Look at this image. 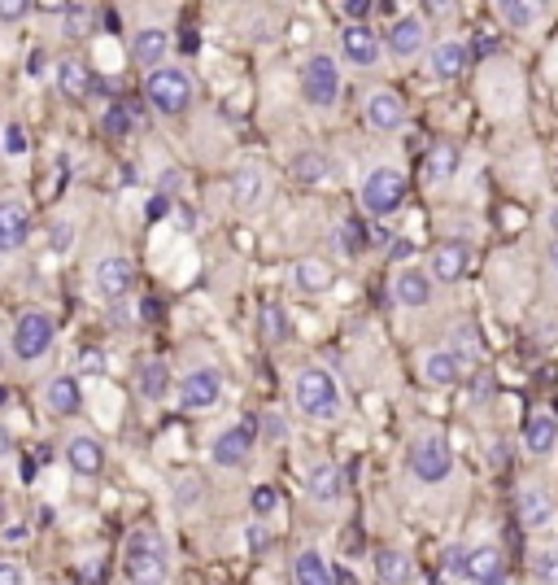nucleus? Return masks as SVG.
I'll list each match as a JSON object with an SVG mask.
<instances>
[{"instance_id": "obj_31", "label": "nucleus", "mask_w": 558, "mask_h": 585, "mask_svg": "<svg viewBox=\"0 0 558 585\" xmlns=\"http://www.w3.org/2000/svg\"><path fill=\"white\" fill-rule=\"evenodd\" d=\"M58 83H62V92H66V96H87L92 74H87V66H83L79 58H66V62L58 66Z\"/></svg>"}, {"instance_id": "obj_52", "label": "nucleus", "mask_w": 558, "mask_h": 585, "mask_svg": "<svg viewBox=\"0 0 558 585\" xmlns=\"http://www.w3.org/2000/svg\"><path fill=\"white\" fill-rule=\"evenodd\" d=\"M550 258H555V271H558V236H555V249H550Z\"/></svg>"}, {"instance_id": "obj_2", "label": "nucleus", "mask_w": 558, "mask_h": 585, "mask_svg": "<svg viewBox=\"0 0 558 585\" xmlns=\"http://www.w3.org/2000/svg\"><path fill=\"white\" fill-rule=\"evenodd\" d=\"M123 573L132 585H166L170 582V551L157 528H136L123 551Z\"/></svg>"}, {"instance_id": "obj_38", "label": "nucleus", "mask_w": 558, "mask_h": 585, "mask_svg": "<svg viewBox=\"0 0 558 585\" xmlns=\"http://www.w3.org/2000/svg\"><path fill=\"white\" fill-rule=\"evenodd\" d=\"M454 166H458V153L454 148H436L432 162H427V175L432 179H445V175H454Z\"/></svg>"}, {"instance_id": "obj_12", "label": "nucleus", "mask_w": 558, "mask_h": 585, "mask_svg": "<svg viewBox=\"0 0 558 585\" xmlns=\"http://www.w3.org/2000/svg\"><path fill=\"white\" fill-rule=\"evenodd\" d=\"M231 202H236V211H245V215L262 211V202H267V171H262L258 162L236 166V175H231Z\"/></svg>"}, {"instance_id": "obj_29", "label": "nucleus", "mask_w": 558, "mask_h": 585, "mask_svg": "<svg viewBox=\"0 0 558 585\" xmlns=\"http://www.w3.org/2000/svg\"><path fill=\"white\" fill-rule=\"evenodd\" d=\"M292 285L301 292H328L332 289V267L319 263V258H301V263L292 267Z\"/></svg>"}, {"instance_id": "obj_34", "label": "nucleus", "mask_w": 558, "mask_h": 585, "mask_svg": "<svg viewBox=\"0 0 558 585\" xmlns=\"http://www.w3.org/2000/svg\"><path fill=\"white\" fill-rule=\"evenodd\" d=\"M262 337L267 341H283L288 337V315L279 301H262Z\"/></svg>"}, {"instance_id": "obj_23", "label": "nucleus", "mask_w": 558, "mask_h": 585, "mask_svg": "<svg viewBox=\"0 0 558 585\" xmlns=\"http://www.w3.org/2000/svg\"><path fill=\"white\" fill-rule=\"evenodd\" d=\"M550 520H555V499L546 490H537V485L519 490V524L524 528H546Z\"/></svg>"}, {"instance_id": "obj_18", "label": "nucleus", "mask_w": 558, "mask_h": 585, "mask_svg": "<svg viewBox=\"0 0 558 585\" xmlns=\"http://www.w3.org/2000/svg\"><path fill=\"white\" fill-rule=\"evenodd\" d=\"M132 58H136L140 66H148V71L166 66V58H170V35H166L162 27H140L136 40H132Z\"/></svg>"}, {"instance_id": "obj_50", "label": "nucleus", "mask_w": 558, "mask_h": 585, "mask_svg": "<svg viewBox=\"0 0 558 585\" xmlns=\"http://www.w3.org/2000/svg\"><path fill=\"white\" fill-rule=\"evenodd\" d=\"M179 184H184V175H179V171H166V175H162V188H179Z\"/></svg>"}, {"instance_id": "obj_45", "label": "nucleus", "mask_w": 558, "mask_h": 585, "mask_svg": "<svg viewBox=\"0 0 558 585\" xmlns=\"http://www.w3.org/2000/svg\"><path fill=\"white\" fill-rule=\"evenodd\" d=\"M79 367H83L87 376H101V371H105V355H101V350H83V355H79Z\"/></svg>"}, {"instance_id": "obj_6", "label": "nucleus", "mask_w": 558, "mask_h": 585, "mask_svg": "<svg viewBox=\"0 0 558 585\" xmlns=\"http://www.w3.org/2000/svg\"><path fill=\"white\" fill-rule=\"evenodd\" d=\"M411 468H415V476L423 485H441L450 476V468H454L450 441L441 438V433H418L411 441Z\"/></svg>"}, {"instance_id": "obj_41", "label": "nucleus", "mask_w": 558, "mask_h": 585, "mask_svg": "<svg viewBox=\"0 0 558 585\" xmlns=\"http://www.w3.org/2000/svg\"><path fill=\"white\" fill-rule=\"evenodd\" d=\"M4 153H9V157L27 153V132H22L18 123H9V127H4Z\"/></svg>"}, {"instance_id": "obj_26", "label": "nucleus", "mask_w": 558, "mask_h": 585, "mask_svg": "<svg viewBox=\"0 0 558 585\" xmlns=\"http://www.w3.org/2000/svg\"><path fill=\"white\" fill-rule=\"evenodd\" d=\"M292 582L297 585H337L332 582V564L310 546V551H301L297 560H292Z\"/></svg>"}, {"instance_id": "obj_40", "label": "nucleus", "mask_w": 558, "mask_h": 585, "mask_svg": "<svg viewBox=\"0 0 558 585\" xmlns=\"http://www.w3.org/2000/svg\"><path fill=\"white\" fill-rule=\"evenodd\" d=\"M62 18H66V27H62L66 35H83V31H87V9H83V4H66Z\"/></svg>"}, {"instance_id": "obj_24", "label": "nucleus", "mask_w": 558, "mask_h": 585, "mask_svg": "<svg viewBox=\"0 0 558 585\" xmlns=\"http://www.w3.org/2000/svg\"><path fill=\"white\" fill-rule=\"evenodd\" d=\"M341 490H345L341 468H332V463H314V468H310L306 494H310L314 503H337V499H341Z\"/></svg>"}, {"instance_id": "obj_21", "label": "nucleus", "mask_w": 558, "mask_h": 585, "mask_svg": "<svg viewBox=\"0 0 558 585\" xmlns=\"http://www.w3.org/2000/svg\"><path fill=\"white\" fill-rule=\"evenodd\" d=\"M467 62H472V49H467V44H458V40L436 44V49H432V58H427L432 74H436V79H445V83H454L458 74L467 71Z\"/></svg>"}, {"instance_id": "obj_13", "label": "nucleus", "mask_w": 558, "mask_h": 585, "mask_svg": "<svg viewBox=\"0 0 558 585\" xmlns=\"http://www.w3.org/2000/svg\"><path fill=\"white\" fill-rule=\"evenodd\" d=\"M366 127H375V132H397L402 123H406V101L393 92V88H375L371 96H366Z\"/></svg>"}, {"instance_id": "obj_49", "label": "nucleus", "mask_w": 558, "mask_h": 585, "mask_svg": "<svg viewBox=\"0 0 558 585\" xmlns=\"http://www.w3.org/2000/svg\"><path fill=\"white\" fill-rule=\"evenodd\" d=\"M262 542H267V533L262 528H249V551H267Z\"/></svg>"}, {"instance_id": "obj_20", "label": "nucleus", "mask_w": 558, "mask_h": 585, "mask_svg": "<svg viewBox=\"0 0 558 585\" xmlns=\"http://www.w3.org/2000/svg\"><path fill=\"white\" fill-rule=\"evenodd\" d=\"M458 376H463V355L458 350H432V355H423V380L432 389H450V384H458Z\"/></svg>"}, {"instance_id": "obj_39", "label": "nucleus", "mask_w": 558, "mask_h": 585, "mask_svg": "<svg viewBox=\"0 0 558 585\" xmlns=\"http://www.w3.org/2000/svg\"><path fill=\"white\" fill-rule=\"evenodd\" d=\"M262 441H271V445H283V441H288V420H283L279 411H267V415H262Z\"/></svg>"}, {"instance_id": "obj_44", "label": "nucleus", "mask_w": 558, "mask_h": 585, "mask_svg": "<svg viewBox=\"0 0 558 585\" xmlns=\"http://www.w3.org/2000/svg\"><path fill=\"white\" fill-rule=\"evenodd\" d=\"M276 503H279L276 490H267V485H262V490H254V512L258 515H271L276 512Z\"/></svg>"}, {"instance_id": "obj_48", "label": "nucleus", "mask_w": 558, "mask_h": 585, "mask_svg": "<svg viewBox=\"0 0 558 585\" xmlns=\"http://www.w3.org/2000/svg\"><path fill=\"white\" fill-rule=\"evenodd\" d=\"M341 9H345V18H362V13H371V4H366V0H345Z\"/></svg>"}, {"instance_id": "obj_5", "label": "nucleus", "mask_w": 558, "mask_h": 585, "mask_svg": "<svg viewBox=\"0 0 558 585\" xmlns=\"http://www.w3.org/2000/svg\"><path fill=\"white\" fill-rule=\"evenodd\" d=\"M53 337H58L53 319H49L44 310H27V315H18L9 346H13V355H18L22 363H40V359L53 350Z\"/></svg>"}, {"instance_id": "obj_3", "label": "nucleus", "mask_w": 558, "mask_h": 585, "mask_svg": "<svg viewBox=\"0 0 558 585\" xmlns=\"http://www.w3.org/2000/svg\"><path fill=\"white\" fill-rule=\"evenodd\" d=\"M362 211L375 215V219H393L402 206H406V175L397 166H375L366 171L362 179Z\"/></svg>"}, {"instance_id": "obj_32", "label": "nucleus", "mask_w": 558, "mask_h": 585, "mask_svg": "<svg viewBox=\"0 0 558 585\" xmlns=\"http://www.w3.org/2000/svg\"><path fill=\"white\" fill-rule=\"evenodd\" d=\"M497 13H502V22L506 27H515V31H528V27H537V4L533 0H502L497 4Z\"/></svg>"}, {"instance_id": "obj_17", "label": "nucleus", "mask_w": 558, "mask_h": 585, "mask_svg": "<svg viewBox=\"0 0 558 585\" xmlns=\"http://www.w3.org/2000/svg\"><path fill=\"white\" fill-rule=\"evenodd\" d=\"M393 297H397V306H406V310H423V306L432 301V276H427L423 267H406V271H397V280H393Z\"/></svg>"}, {"instance_id": "obj_36", "label": "nucleus", "mask_w": 558, "mask_h": 585, "mask_svg": "<svg viewBox=\"0 0 558 585\" xmlns=\"http://www.w3.org/2000/svg\"><path fill=\"white\" fill-rule=\"evenodd\" d=\"M337 245H341V254H358L362 245H366V236H362V223L358 219H345L337 227Z\"/></svg>"}, {"instance_id": "obj_25", "label": "nucleus", "mask_w": 558, "mask_h": 585, "mask_svg": "<svg viewBox=\"0 0 558 585\" xmlns=\"http://www.w3.org/2000/svg\"><path fill=\"white\" fill-rule=\"evenodd\" d=\"M555 445H558V424L550 415H533L528 429H524V450L533 459H546V454H555Z\"/></svg>"}, {"instance_id": "obj_37", "label": "nucleus", "mask_w": 558, "mask_h": 585, "mask_svg": "<svg viewBox=\"0 0 558 585\" xmlns=\"http://www.w3.org/2000/svg\"><path fill=\"white\" fill-rule=\"evenodd\" d=\"M105 127H110V136H127V132L136 127V119H132V110H127V105H110Z\"/></svg>"}, {"instance_id": "obj_35", "label": "nucleus", "mask_w": 558, "mask_h": 585, "mask_svg": "<svg viewBox=\"0 0 558 585\" xmlns=\"http://www.w3.org/2000/svg\"><path fill=\"white\" fill-rule=\"evenodd\" d=\"M533 577L541 585H558V546H541L533 555Z\"/></svg>"}, {"instance_id": "obj_33", "label": "nucleus", "mask_w": 558, "mask_h": 585, "mask_svg": "<svg viewBox=\"0 0 558 585\" xmlns=\"http://www.w3.org/2000/svg\"><path fill=\"white\" fill-rule=\"evenodd\" d=\"M292 175H297L301 184H328V175H332V162H328L323 153H301V157L292 162Z\"/></svg>"}, {"instance_id": "obj_30", "label": "nucleus", "mask_w": 558, "mask_h": 585, "mask_svg": "<svg viewBox=\"0 0 558 585\" xmlns=\"http://www.w3.org/2000/svg\"><path fill=\"white\" fill-rule=\"evenodd\" d=\"M136 384H140V398H148V402L166 398V389H170V367L162 363V359H148V363L140 367Z\"/></svg>"}, {"instance_id": "obj_47", "label": "nucleus", "mask_w": 558, "mask_h": 585, "mask_svg": "<svg viewBox=\"0 0 558 585\" xmlns=\"http://www.w3.org/2000/svg\"><path fill=\"white\" fill-rule=\"evenodd\" d=\"M27 13H31V4H27V0H0V18H9V22H13V18H27Z\"/></svg>"}, {"instance_id": "obj_4", "label": "nucleus", "mask_w": 558, "mask_h": 585, "mask_svg": "<svg viewBox=\"0 0 558 585\" xmlns=\"http://www.w3.org/2000/svg\"><path fill=\"white\" fill-rule=\"evenodd\" d=\"M144 96H148V105L157 114L175 119V114H184L193 105V74L179 71V66H157L144 79Z\"/></svg>"}, {"instance_id": "obj_43", "label": "nucleus", "mask_w": 558, "mask_h": 585, "mask_svg": "<svg viewBox=\"0 0 558 585\" xmlns=\"http://www.w3.org/2000/svg\"><path fill=\"white\" fill-rule=\"evenodd\" d=\"M445 568H450L454 577H463V573H467V546H454V551H445Z\"/></svg>"}, {"instance_id": "obj_7", "label": "nucleus", "mask_w": 558, "mask_h": 585, "mask_svg": "<svg viewBox=\"0 0 558 585\" xmlns=\"http://www.w3.org/2000/svg\"><path fill=\"white\" fill-rule=\"evenodd\" d=\"M301 92H306V101H310L314 110H332V105L341 101V71H337V62H332L328 53H314V58L306 62V71H301Z\"/></svg>"}, {"instance_id": "obj_10", "label": "nucleus", "mask_w": 558, "mask_h": 585, "mask_svg": "<svg viewBox=\"0 0 558 585\" xmlns=\"http://www.w3.org/2000/svg\"><path fill=\"white\" fill-rule=\"evenodd\" d=\"M92 285H96V292H101L105 301H118V297H127V292H132V285H136L132 258H123V254H110V258H101V263H96V271H92Z\"/></svg>"}, {"instance_id": "obj_9", "label": "nucleus", "mask_w": 558, "mask_h": 585, "mask_svg": "<svg viewBox=\"0 0 558 585\" xmlns=\"http://www.w3.org/2000/svg\"><path fill=\"white\" fill-rule=\"evenodd\" d=\"M31 240V206L22 197H0V254H13Z\"/></svg>"}, {"instance_id": "obj_15", "label": "nucleus", "mask_w": 558, "mask_h": 585, "mask_svg": "<svg viewBox=\"0 0 558 585\" xmlns=\"http://www.w3.org/2000/svg\"><path fill=\"white\" fill-rule=\"evenodd\" d=\"M467 263H472L467 245H463V240H445V245H436V249H432L427 276H432V285H436V280H441V285H454V280H463V276H467Z\"/></svg>"}, {"instance_id": "obj_51", "label": "nucleus", "mask_w": 558, "mask_h": 585, "mask_svg": "<svg viewBox=\"0 0 558 585\" xmlns=\"http://www.w3.org/2000/svg\"><path fill=\"white\" fill-rule=\"evenodd\" d=\"M550 227H555V236H558V206L550 211Z\"/></svg>"}, {"instance_id": "obj_16", "label": "nucleus", "mask_w": 558, "mask_h": 585, "mask_svg": "<svg viewBox=\"0 0 558 585\" xmlns=\"http://www.w3.org/2000/svg\"><path fill=\"white\" fill-rule=\"evenodd\" d=\"M472 585H506V560L497 546H467V573H463Z\"/></svg>"}, {"instance_id": "obj_19", "label": "nucleus", "mask_w": 558, "mask_h": 585, "mask_svg": "<svg viewBox=\"0 0 558 585\" xmlns=\"http://www.w3.org/2000/svg\"><path fill=\"white\" fill-rule=\"evenodd\" d=\"M66 463L74 476H96V472L105 468V450H101V441L96 438L79 433V438L66 441Z\"/></svg>"}, {"instance_id": "obj_14", "label": "nucleus", "mask_w": 558, "mask_h": 585, "mask_svg": "<svg viewBox=\"0 0 558 585\" xmlns=\"http://www.w3.org/2000/svg\"><path fill=\"white\" fill-rule=\"evenodd\" d=\"M380 40H375V31L371 27H362V22H353L341 31V58H345L349 66H358V71H371L375 62H380Z\"/></svg>"}, {"instance_id": "obj_1", "label": "nucleus", "mask_w": 558, "mask_h": 585, "mask_svg": "<svg viewBox=\"0 0 558 585\" xmlns=\"http://www.w3.org/2000/svg\"><path fill=\"white\" fill-rule=\"evenodd\" d=\"M292 402L306 420H319V424L341 420V384L332 380L328 367H301L292 380Z\"/></svg>"}, {"instance_id": "obj_11", "label": "nucleus", "mask_w": 558, "mask_h": 585, "mask_svg": "<svg viewBox=\"0 0 558 585\" xmlns=\"http://www.w3.org/2000/svg\"><path fill=\"white\" fill-rule=\"evenodd\" d=\"M254 441L258 433L249 429V424H231L227 433H218L214 445H209V459L218 463V468H245L249 463V454H254Z\"/></svg>"}, {"instance_id": "obj_8", "label": "nucleus", "mask_w": 558, "mask_h": 585, "mask_svg": "<svg viewBox=\"0 0 558 585\" xmlns=\"http://www.w3.org/2000/svg\"><path fill=\"white\" fill-rule=\"evenodd\" d=\"M223 398V376L214 367H193L179 380V407L184 411H214Z\"/></svg>"}, {"instance_id": "obj_42", "label": "nucleus", "mask_w": 558, "mask_h": 585, "mask_svg": "<svg viewBox=\"0 0 558 585\" xmlns=\"http://www.w3.org/2000/svg\"><path fill=\"white\" fill-rule=\"evenodd\" d=\"M70 245H74V223H53V254H66Z\"/></svg>"}, {"instance_id": "obj_27", "label": "nucleus", "mask_w": 558, "mask_h": 585, "mask_svg": "<svg viewBox=\"0 0 558 585\" xmlns=\"http://www.w3.org/2000/svg\"><path fill=\"white\" fill-rule=\"evenodd\" d=\"M375 573H380V582L384 585L415 582V564H411V555H402V551H393V546H384V551L375 555Z\"/></svg>"}, {"instance_id": "obj_46", "label": "nucleus", "mask_w": 558, "mask_h": 585, "mask_svg": "<svg viewBox=\"0 0 558 585\" xmlns=\"http://www.w3.org/2000/svg\"><path fill=\"white\" fill-rule=\"evenodd\" d=\"M0 585H27V568L22 564H0Z\"/></svg>"}, {"instance_id": "obj_28", "label": "nucleus", "mask_w": 558, "mask_h": 585, "mask_svg": "<svg viewBox=\"0 0 558 585\" xmlns=\"http://www.w3.org/2000/svg\"><path fill=\"white\" fill-rule=\"evenodd\" d=\"M79 384L70 380V376H58V380H49L44 384V407L53 411V415H74L79 411Z\"/></svg>"}, {"instance_id": "obj_22", "label": "nucleus", "mask_w": 558, "mask_h": 585, "mask_svg": "<svg viewBox=\"0 0 558 585\" xmlns=\"http://www.w3.org/2000/svg\"><path fill=\"white\" fill-rule=\"evenodd\" d=\"M427 44V22L423 18H397L389 31V53L397 58H418V49Z\"/></svg>"}]
</instances>
